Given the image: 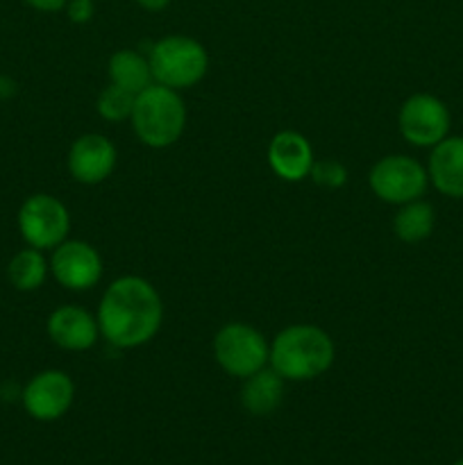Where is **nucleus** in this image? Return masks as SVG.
I'll return each mask as SVG.
<instances>
[{
  "label": "nucleus",
  "instance_id": "nucleus-10",
  "mask_svg": "<svg viewBox=\"0 0 463 465\" xmlns=\"http://www.w3.org/2000/svg\"><path fill=\"white\" fill-rule=\"evenodd\" d=\"M50 271L64 289L86 291L103 277V259L98 250L84 241H64L54 248Z\"/></svg>",
  "mask_w": 463,
  "mask_h": 465
},
{
  "label": "nucleus",
  "instance_id": "nucleus-14",
  "mask_svg": "<svg viewBox=\"0 0 463 465\" xmlns=\"http://www.w3.org/2000/svg\"><path fill=\"white\" fill-rule=\"evenodd\" d=\"M268 163L281 180L300 182L311 173L313 150L298 132H280L268 145Z\"/></svg>",
  "mask_w": 463,
  "mask_h": 465
},
{
  "label": "nucleus",
  "instance_id": "nucleus-21",
  "mask_svg": "<svg viewBox=\"0 0 463 465\" xmlns=\"http://www.w3.org/2000/svg\"><path fill=\"white\" fill-rule=\"evenodd\" d=\"M94 3L95 0H68L66 12L73 23H86L94 18Z\"/></svg>",
  "mask_w": 463,
  "mask_h": 465
},
{
  "label": "nucleus",
  "instance_id": "nucleus-1",
  "mask_svg": "<svg viewBox=\"0 0 463 465\" xmlns=\"http://www.w3.org/2000/svg\"><path fill=\"white\" fill-rule=\"evenodd\" d=\"M163 307L157 289L141 277L112 282L98 309L100 334L113 348L130 350L153 341L162 327Z\"/></svg>",
  "mask_w": 463,
  "mask_h": 465
},
{
  "label": "nucleus",
  "instance_id": "nucleus-4",
  "mask_svg": "<svg viewBox=\"0 0 463 465\" xmlns=\"http://www.w3.org/2000/svg\"><path fill=\"white\" fill-rule=\"evenodd\" d=\"M148 62L157 84L180 91L202 80L209 68V54L202 44L177 35L157 41L150 50Z\"/></svg>",
  "mask_w": 463,
  "mask_h": 465
},
{
  "label": "nucleus",
  "instance_id": "nucleus-18",
  "mask_svg": "<svg viewBox=\"0 0 463 465\" xmlns=\"http://www.w3.org/2000/svg\"><path fill=\"white\" fill-rule=\"evenodd\" d=\"M7 277L14 289L18 291H36L48 277V262L41 254V250L27 248L12 257L7 266Z\"/></svg>",
  "mask_w": 463,
  "mask_h": 465
},
{
  "label": "nucleus",
  "instance_id": "nucleus-16",
  "mask_svg": "<svg viewBox=\"0 0 463 465\" xmlns=\"http://www.w3.org/2000/svg\"><path fill=\"white\" fill-rule=\"evenodd\" d=\"M109 77L112 84L123 86L132 94H141L145 86L153 84V71H150L148 57L136 50H118L109 59Z\"/></svg>",
  "mask_w": 463,
  "mask_h": 465
},
{
  "label": "nucleus",
  "instance_id": "nucleus-17",
  "mask_svg": "<svg viewBox=\"0 0 463 465\" xmlns=\"http://www.w3.org/2000/svg\"><path fill=\"white\" fill-rule=\"evenodd\" d=\"M436 225V212L425 200H413V203L399 204V212L395 213V234L404 243H420L429 239Z\"/></svg>",
  "mask_w": 463,
  "mask_h": 465
},
{
  "label": "nucleus",
  "instance_id": "nucleus-3",
  "mask_svg": "<svg viewBox=\"0 0 463 465\" xmlns=\"http://www.w3.org/2000/svg\"><path fill=\"white\" fill-rule=\"evenodd\" d=\"M130 121L139 141L150 148H168L184 132L186 107L175 89L153 82L136 94Z\"/></svg>",
  "mask_w": 463,
  "mask_h": 465
},
{
  "label": "nucleus",
  "instance_id": "nucleus-9",
  "mask_svg": "<svg viewBox=\"0 0 463 465\" xmlns=\"http://www.w3.org/2000/svg\"><path fill=\"white\" fill-rule=\"evenodd\" d=\"M75 398L73 380L62 371H44L32 377L23 389L21 400L27 416L41 422L59 420Z\"/></svg>",
  "mask_w": 463,
  "mask_h": 465
},
{
  "label": "nucleus",
  "instance_id": "nucleus-20",
  "mask_svg": "<svg viewBox=\"0 0 463 465\" xmlns=\"http://www.w3.org/2000/svg\"><path fill=\"white\" fill-rule=\"evenodd\" d=\"M318 186H325V189H339L348 180V171H345L343 163L334 162V159H322V162H313L311 173Z\"/></svg>",
  "mask_w": 463,
  "mask_h": 465
},
{
  "label": "nucleus",
  "instance_id": "nucleus-24",
  "mask_svg": "<svg viewBox=\"0 0 463 465\" xmlns=\"http://www.w3.org/2000/svg\"><path fill=\"white\" fill-rule=\"evenodd\" d=\"M454 465H463V459H458V461H457V463H454Z\"/></svg>",
  "mask_w": 463,
  "mask_h": 465
},
{
  "label": "nucleus",
  "instance_id": "nucleus-15",
  "mask_svg": "<svg viewBox=\"0 0 463 465\" xmlns=\"http://www.w3.org/2000/svg\"><path fill=\"white\" fill-rule=\"evenodd\" d=\"M284 398V377L277 375L272 368H261L245 380L241 391V404L252 416H268L275 411Z\"/></svg>",
  "mask_w": 463,
  "mask_h": 465
},
{
  "label": "nucleus",
  "instance_id": "nucleus-5",
  "mask_svg": "<svg viewBox=\"0 0 463 465\" xmlns=\"http://www.w3.org/2000/svg\"><path fill=\"white\" fill-rule=\"evenodd\" d=\"M213 357L218 366L232 377L248 380L271 361V348L254 327L230 322L213 339Z\"/></svg>",
  "mask_w": 463,
  "mask_h": 465
},
{
  "label": "nucleus",
  "instance_id": "nucleus-6",
  "mask_svg": "<svg viewBox=\"0 0 463 465\" xmlns=\"http://www.w3.org/2000/svg\"><path fill=\"white\" fill-rule=\"evenodd\" d=\"M372 193L390 204H407L420 200L429 186V175L422 163L407 154H389L372 166L370 177Z\"/></svg>",
  "mask_w": 463,
  "mask_h": 465
},
{
  "label": "nucleus",
  "instance_id": "nucleus-22",
  "mask_svg": "<svg viewBox=\"0 0 463 465\" xmlns=\"http://www.w3.org/2000/svg\"><path fill=\"white\" fill-rule=\"evenodd\" d=\"M25 3L39 12H62V9H66L68 0H25Z\"/></svg>",
  "mask_w": 463,
  "mask_h": 465
},
{
  "label": "nucleus",
  "instance_id": "nucleus-2",
  "mask_svg": "<svg viewBox=\"0 0 463 465\" xmlns=\"http://www.w3.org/2000/svg\"><path fill=\"white\" fill-rule=\"evenodd\" d=\"M334 343L316 325H291L271 345V368L284 381H309L330 371Z\"/></svg>",
  "mask_w": 463,
  "mask_h": 465
},
{
  "label": "nucleus",
  "instance_id": "nucleus-12",
  "mask_svg": "<svg viewBox=\"0 0 463 465\" xmlns=\"http://www.w3.org/2000/svg\"><path fill=\"white\" fill-rule=\"evenodd\" d=\"M48 336L62 350L84 352L94 348L100 336L98 318L80 307H59L48 318Z\"/></svg>",
  "mask_w": 463,
  "mask_h": 465
},
{
  "label": "nucleus",
  "instance_id": "nucleus-8",
  "mask_svg": "<svg viewBox=\"0 0 463 465\" xmlns=\"http://www.w3.org/2000/svg\"><path fill=\"white\" fill-rule=\"evenodd\" d=\"M399 132L404 139L418 148H434L436 143L449 136V116L448 104L431 94H416L404 100L398 116Z\"/></svg>",
  "mask_w": 463,
  "mask_h": 465
},
{
  "label": "nucleus",
  "instance_id": "nucleus-23",
  "mask_svg": "<svg viewBox=\"0 0 463 465\" xmlns=\"http://www.w3.org/2000/svg\"><path fill=\"white\" fill-rule=\"evenodd\" d=\"M136 3L143 9H148V12H162V9L171 5V0H136Z\"/></svg>",
  "mask_w": 463,
  "mask_h": 465
},
{
  "label": "nucleus",
  "instance_id": "nucleus-7",
  "mask_svg": "<svg viewBox=\"0 0 463 465\" xmlns=\"http://www.w3.org/2000/svg\"><path fill=\"white\" fill-rule=\"evenodd\" d=\"M18 230L30 248H57L66 241L68 230H71V213L64 207L62 200L53 195H30L18 209Z\"/></svg>",
  "mask_w": 463,
  "mask_h": 465
},
{
  "label": "nucleus",
  "instance_id": "nucleus-13",
  "mask_svg": "<svg viewBox=\"0 0 463 465\" xmlns=\"http://www.w3.org/2000/svg\"><path fill=\"white\" fill-rule=\"evenodd\" d=\"M427 175L438 193L463 200V136H445L431 148Z\"/></svg>",
  "mask_w": 463,
  "mask_h": 465
},
{
  "label": "nucleus",
  "instance_id": "nucleus-19",
  "mask_svg": "<svg viewBox=\"0 0 463 465\" xmlns=\"http://www.w3.org/2000/svg\"><path fill=\"white\" fill-rule=\"evenodd\" d=\"M136 103V94L132 91L123 89L118 84H109L107 89L100 91L98 95V114L104 118V121H112V123H121L125 118H132V109H134Z\"/></svg>",
  "mask_w": 463,
  "mask_h": 465
},
{
  "label": "nucleus",
  "instance_id": "nucleus-11",
  "mask_svg": "<svg viewBox=\"0 0 463 465\" xmlns=\"http://www.w3.org/2000/svg\"><path fill=\"white\" fill-rule=\"evenodd\" d=\"M116 166V148L103 134H84L71 145L68 171L80 184H100Z\"/></svg>",
  "mask_w": 463,
  "mask_h": 465
}]
</instances>
